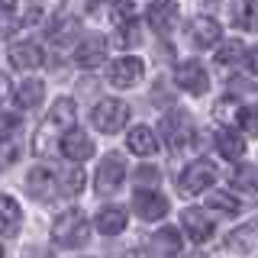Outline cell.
<instances>
[{"label": "cell", "mask_w": 258, "mask_h": 258, "mask_svg": "<svg viewBox=\"0 0 258 258\" xmlns=\"http://www.w3.org/2000/svg\"><path fill=\"white\" fill-rule=\"evenodd\" d=\"M75 119H78V110H75V103H71L68 97L55 100L52 113L45 116V123L39 126V133H36V155H48V152H52L48 139H52L58 129H71V126H75Z\"/></svg>", "instance_id": "obj_1"}, {"label": "cell", "mask_w": 258, "mask_h": 258, "mask_svg": "<svg viewBox=\"0 0 258 258\" xmlns=\"http://www.w3.org/2000/svg\"><path fill=\"white\" fill-rule=\"evenodd\" d=\"M52 239H55V245H61V248L87 245V216L81 213V210L61 213L58 220H55V226H52Z\"/></svg>", "instance_id": "obj_2"}, {"label": "cell", "mask_w": 258, "mask_h": 258, "mask_svg": "<svg viewBox=\"0 0 258 258\" xmlns=\"http://www.w3.org/2000/svg\"><path fill=\"white\" fill-rule=\"evenodd\" d=\"M161 133H165L171 152H181L194 142V119L184 110H171L165 119H161Z\"/></svg>", "instance_id": "obj_3"}, {"label": "cell", "mask_w": 258, "mask_h": 258, "mask_svg": "<svg viewBox=\"0 0 258 258\" xmlns=\"http://www.w3.org/2000/svg\"><path fill=\"white\" fill-rule=\"evenodd\" d=\"M94 126L100 129V133H119L126 123H129V107L123 100H100L91 113Z\"/></svg>", "instance_id": "obj_4"}, {"label": "cell", "mask_w": 258, "mask_h": 258, "mask_svg": "<svg viewBox=\"0 0 258 258\" xmlns=\"http://www.w3.org/2000/svg\"><path fill=\"white\" fill-rule=\"evenodd\" d=\"M213 181H216V168L210 165V161H194V165L184 168L181 181H177V190L194 197V194H204Z\"/></svg>", "instance_id": "obj_5"}, {"label": "cell", "mask_w": 258, "mask_h": 258, "mask_svg": "<svg viewBox=\"0 0 258 258\" xmlns=\"http://www.w3.org/2000/svg\"><path fill=\"white\" fill-rule=\"evenodd\" d=\"M61 155L64 158H71V161H87L94 155V142H91V136L84 133V129L81 126H71L68 133L61 136Z\"/></svg>", "instance_id": "obj_6"}, {"label": "cell", "mask_w": 258, "mask_h": 258, "mask_svg": "<svg viewBox=\"0 0 258 258\" xmlns=\"http://www.w3.org/2000/svg\"><path fill=\"white\" fill-rule=\"evenodd\" d=\"M123 177H126V161L119 155H107L100 161V168H97V190H100V194L119 190Z\"/></svg>", "instance_id": "obj_7"}, {"label": "cell", "mask_w": 258, "mask_h": 258, "mask_svg": "<svg viewBox=\"0 0 258 258\" xmlns=\"http://www.w3.org/2000/svg\"><path fill=\"white\" fill-rule=\"evenodd\" d=\"M142 81V61L136 55H126V58L110 64V84L113 87H136Z\"/></svg>", "instance_id": "obj_8"}, {"label": "cell", "mask_w": 258, "mask_h": 258, "mask_svg": "<svg viewBox=\"0 0 258 258\" xmlns=\"http://www.w3.org/2000/svg\"><path fill=\"white\" fill-rule=\"evenodd\" d=\"M177 87L181 91H187V94H204L207 91V84H210V78H207V71H204V64L200 61H184V64H177Z\"/></svg>", "instance_id": "obj_9"}, {"label": "cell", "mask_w": 258, "mask_h": 258, "mask_svg": "<svg viewBox=\"0 0 258 258\" xmlns=\"http://www.w3.org/2000/svg\"><path fill=\"white\" fill-rule=\"evenodd\" d=\"M133 210L139 213V220H161V216L168 213V200L161 197L155 190H136L133 197Z\"/></svg>", "instance_id": "obj_10"}, {"label": "cell", "mask_w": 258, "mask_h": 258, "mask_svg": "<svg viewBox=\"0 0 258 258\" xmlns=\"http://www.w3.org/2000/svg\"><path fill=\"white\" fill-rule=\"evenodd\" d=\"M181 226H184V232L194 239V242H207L210 236H213V223L207 220V213L200 207H187L181 213Z\"/></svg>", "instance_id": "obj_11"}, {"label": "cell", "mask_w": 258, "mask_h": 258, "mask_svg": "<svg viewBox=\"0 0 258 258\" xmlns=\"http://www.w3.org/2000/svg\"><path fill=\"white\" fill-rule=\"evenodd\" d=\"M10 61H13V68H20V71H36L39 64L45 61V55L36 42H16L10 48Z\"/></svg>", "instance_id": "obj_12"}, {"label": "cell", "mask_w": 258, "mask_h": 258, "mask_svg": "<svg viewBox=\"0 0 258 258\" xmlns=\"http://www.w3.org/2000/svg\"><path fill=\"white\" fill-rule=\"evenodd\" d=\"M103 58H107V42H103L100 36L84 39V42L75 48V61L81 64V68H97Z\"/></svg>", "instance_id": "obj_13"}, {"label": "cell", "mask_w": 258, "mask_h": 258, "mask_svg": "<svg viewBox=\"0 0 258 258\" xmlns=\"http://www.w3.org/2000/svg\"><path fill=\"white\" fill-rule=\"evenodd\" d=\"M26 194L36 200H48L55 194V174L48 168H32L26 174Z\"/></svg>", "instance_id": "obj_14"}, {"label": "cell", "mask_w": 258, "mask_h": 258, "mask_svg": "<svg viewBox=\"0 0 258 258\" xmlns=\"http://www.w3.org/2000/svg\"><path fill=\"white\" fill-rule=\"evenodd\" d=\"M177 20V4L174 0H155V4L149 7V23L155 32H171Z\"/></svg>", "instance_id": "obj_15"}, {"label": "cell", "mask_w": 258, "mask_h": 258, "mask_svg": "<svg viewBox=\"0 0 258 258\" xmlns=\"http://www.w3.org/2000/svg\"><path fill=\"white\" fill-rule=\"evenodd\" d=\"M255 245H258V226L255 223H245V226H239V229H232L229 239H226V248L236 252V255H248Z\"/></svg>", "instance_id": "obj_16"}, {"label": "cell", "mask_w": 258, "mask_h": 258, "mask_svg": "<svg viewBox=\"0 0 258 258\" xmlns=\"http://www.w3.org/2000/svg\"><path fill=\"white\" fill-rule=\"evenodd\" d=\"M220 36H223L220 23H216V20H210V16H197V20L190 23V39H194V42H197L200 48L216 45V42H220Z\"/></svg>", "instance_id": "obj_17"}, {"label": "cell", "mask_w": 258, "mask_h": 258, "mask_svg": "<svg viewBox=\"0 0 258 258\" xmlns=\"http://www.w3.org/2000/svg\"><path fill=\"white\" fill-rule=\"evenodd\" d=\"M78 29H81V26H78V16H71V13H58V16L52 20V26H48L45 32H48V39H52L55 45H68L71 39L78 36Z\"/></svg>", "instance_id": "obj_18"}, {"label": "cell", "mask_w": 258, "mask_h": 258, "mask_svg": "<svg viewBox=\"0 0 258 258\" xmlns=\"http://www.w3.org/2000/svg\"><path fill=\"white\" fill-rule=\"evenodd\" d=\"M23 226L20 204L13 197H0V236H16Z\"/></svg>", "instance_id": "obj_19"}, {"label": "cell", "mask_w": 258, "mask_h": 258, "mask_svg": "<svg viewBox=\"0 0 258 258\" xmlns=\"http://www.w3.org/2000/svg\"><path fill=\"white\" fill-rule=\"evenodd\" d=\"M97 229L103 236H116V232L126 229V210L123 207H103L97 210Z\"/></svg>", "instance_id": "obj_20"}, {"label": "cell", "mask_w": 258, "mask_h": 258, "mask_svg": "<svg viewBox=\"0 0 258 258\" xmlns=\"http://www.w3.org/2000/svg\"><path fill=\"white\" fill-rule=\"evenodd\" d=\"M152 248H155V255H161V258H174V255H181V232L171 229V226L158 229V232H155V239H152Z\"/></svg>", "instance_id": "obj_21"}, {"label": "cell", "mask_w": 258, "mask_h": 258, "mask_svg": "<svg viewBox=\"0 0 258 258\" xmlns=\"http://www.w3.org/2000/svg\"><path fill=\"white\" fill-rule=\"evenodd\" d=\"M129 152H136V155H152V152L158 149V139H155V133H152L149 126H136V129H129Z\"/></svg>", "instance_id": "obj_22"}, {"label": "cell", "mask_w": 258, "mask_h": 258, "mask_svg": "<svg viewBox=\"0 0 258 258\" xmlns=\"http://www.w3.org/2000/svg\"><path fill=\"white\" fill-rule=\"evenodd\" d=\"M13 97H16V107H23V110L39 107L42 97H45V84H42V81H23V84L16 87Z\"/></svg>", "instance_id": "obj_23"}, {"label": "cell", "mask_w": 258, "mask_h": 258, "mask_svg": "<svg viewBox=\"0 0 258 258\" xmlns=\"http://www.w3.org/2000/svg\"><path fill=\"white\" fill-rule=\"evenodd\" d=\"M216 149H220L223 158H242V152H245V142H242L239 133H216Z\"/></svg>", "instance_id": "obj_24"}, {"label": "cell", "mask_w": 258, "mask_h": 258, "mask_svg": "<svg viewBox=\"0 0 258 258\" xmlns=\"http://www.w3.org/2000/svg\"><path fill=\"white\" fill-rule=\"evenodd\" d=\"M232 20L239 29H258V0H239Z\"/></svg>", "instance_id": "obj_25"}, {"label": "cell", "mask_w": 258, "mask_h": 258, "mask_svg": "<svg viewBox=\"0 0 258 258\" xmlns=\"http://www.w3.org/2000/svg\"><path fill=\"white\" fill-rule=\"evenodd\" d=\"M216 119L226 126H236L245 119V110H242V103L239 100H232V97H223L220 103H216Z\"/></svg>", "instance_id": "obj_26"}, {"label": "cell", "mask_w": 258, "mask_h": 258, "mask_svg": "<svg viewBox=\"0 0 258 258\" xmlns=\"http://www.w3.org/2000/svg\"><path fill=\"white\" fill-rule=\"evenodd\" d=\"M207 200H210V207L220 210V213H239V200L232 197V194H226V190H213Z\"/></svg>", "instance_id": "obj_27"}, {"label": "cell", "mask_w": 258, "mask_h": 258, "mask_svg": "<svg viewBox=\"0 0 258 258\" xmlns=\"http://www.w3.org/2000/svg\"><path fill=\"white\" fill-rule=\"evenodd\" d=\"M245 45L239 42V39H232V42H226L223 48H220V55H216V58H220V64H239L242 58H245Z\"/></svg>", "instance_id": "obj_28"}, {"label": "cell", "mask_w": 258, "mask_h": 258, "mask_svg": "<svg viewBox=\"0 0 258 258\" xmlns=\"http://www.w3.org/2000/svg\"><path fill=\"white\" fill-rule=\"evenodd\" d=\"M81 187H84V171L81 168H71L68 174H64V194H81Z\"/></svg>", "instance_id": "obj_29"}, {"label": "cell", "mask_w": 258, "mask_h": 258, "mask_svg": "<svg viewBox=\"0 0 258 258\" xmlns=\"http://www.w3.org/2000/svg\"><path fill=\"white\" fill-rule=\"evenodd\" d=\"M232 181H236L239 187H245V190H255V187H258V174H255V168H245V165H242L239 171H236V177H232Z\"/></svg>", "instance_id": "obj_30"}, {"label": "cell", "mask_w": 258, "mask_h": 258, "mask_svg": "<svg viewBox=\"0 0 258 258\" xmlns=\"http://www.w3.org/2000/svg\"><path fill=\"white\" fill-rule=\"evenodd\" d=\"M13 29H16V20L4 10V13H0V39H10V36H13Z\"/></svg>", "instance_id": "obj_31"}, {"label": "cell", "mask_w": 258, "mask_h": 258, "mask_svg": "<svg viewBox=\"0 0 258 258\" xmlns=\"http://www.w3.org/2000/svg\"><path fill=\"white\" fill-rule=\"evenodd\" d=\"M245 133H252V136H258V110H245Z\"/></svg>", "instance_id": "obj_32"}, {"label": "cell", "mask_w": 258, "mask_h": 258, "mask_svg": "<svg viewBox=\"0 0 258 258\" xmlns=\"http://www.w3.org/2000/svg\"><path fill=\"white\" fill-rule=\"evenodd\" d=\"M13 158H16V149H10V145L4 142V133H0V161H7V165H10Z\"/></svg>", "instance_id": "obj_33"}, {"label": "cell", "mask_w": 258, "mask_h": 258, "mask_svg": "<svg viewBox=\"0 0 258 258\" xmlns=\"http://www.w3.org/2000/svg\"><path fill=\"white\" fill-rule=\"evenodd\" d=\"M16 123H20L16 116H7V113H0V133H7V129H16Z\"/></svg>", "instance_id": "obj_34"}, {"label": "cell", "mask_w": 258, "mask_h": 258, "mask_svg": "<svg viewBox=\"0 0 258 258\" xmlns=\"http://www.w3.org/2000/svg\"><path fill=\"white\" fill-rule=\"evenodd\" d=\"M23 258H52V252H48V248H26Z\"/></svg>", "instance_id": "obj_35"}, {"label": "cell", "mask_w": 258, "mask_h": 258, "mask_svg": "<svg viewBox=\"0 0 258 258\" xmlns=\"http://www.w3.org/2000/svg\"><path fill=\"white\" fill-rule=\"evenodd\" d=\"M248 68H252L255 75H258V45H255V48H248Z\"/></svg>", "instance_id": "obj_36"}, {"label": "cell", "mask_w": 258, "mask_h": 258, "mask_svg": "<svg viewBox=\"0 0 258 258\" xmlns=\"http://www.w3.org/2000/svg\"><path fill=\"white\" fill-rule=\"evenodd\" d=\"M152 177H158V171H152V168H142L139 171V181H152Z\"/></svg>", "instance_id": "obj_37"}, {"label": "cell", "mask_w": 258, "mask_h": 258, "mask_svg": "<svg viewBox=\"0 0 258 258\" xmlns=\"http://www.w3.org/2000/svg\"><path fill=\"white\" fill-rule=\"evenodd\" d=\"M7 87H10V84H7V78L0 75V100H4V97H7Z\"/></svg>", "instance_id": "obj_38"}, {"label": "cell", "mask_w": 258, "mask_h": 258, "mask_svg": "<svg viewBox=\"0 0 258 258\" xmlns=\"http://www.w3.org/2000/svg\"><path fill=\"white\" fill-rule=\"evenodd\" d=\"M0 7H4V10H10V7H13V0H0Z\"/></svg>", "instance_id": "obj_39"}, {"label": "cell", "mask_w": 258, "mask_h": 258, "mask_svg": "<svg viewBox=\"0 0 258 258\" xmlns=\"http://www.w3.org/2000/svg\"><path fill=\"white\" fill-rule=\"evenodd\" d=\"M0 258H4V248H0Z\"/></svg>", "instance_id": "obj_40"}]
</instances>
